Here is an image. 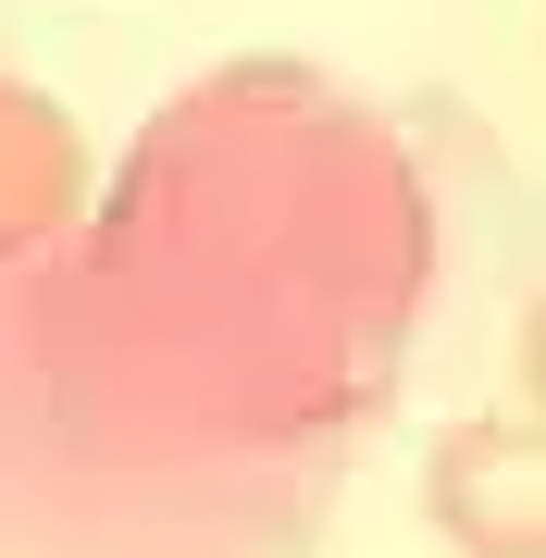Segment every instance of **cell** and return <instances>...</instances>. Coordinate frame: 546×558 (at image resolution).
I'll return each mask as SVG.
<instances>
[{
  "label": "cell",
  "instance_id": "4",
  "mask_svg": "<svg viewBox=\"0 0 546 558\" xmlns=\"http://www.w3.org/2000/svg\"><path fill=\"white\" fill-rule=\"evenodd\" d=\"M522 410H546V286H534V311H522Z\"/></svg>",
  "mask_w": 546,
  "mask_h": 558
},
{
  "label": "cell",
  "instance_id": "3",
  "mask_svg": "<svg viewBox=\"0 0 546 558\" xmlns=\"http://www.w3.org/2000/svg\"><path fill=\"white\" fill-rule=\"evenodd\" d=\"M13 149H25V174H13V236L38 248V236H50V186L75 174V149H62V112L38 100V87H13Z\"/></svg>",
  "mask_w": 546,
  "mask_h": 558
},
{
  "label": "cell",
  "instance_id": "2",
  "mask_svg": "<svg viewBox=\"0 0 546 558\" xmlns=\"http://www.w3.org/2000/svg\"><path fill=\"white\" fill-rule=\"evenodd\" d=\"M423 509L460 558H546V410H472L423 459Z\"/></svg>",
  "mask_w": 546,
  "mask_h": 558
},
{
  "label": "cell",
  "instance_id": "1",
  "mask_svg": "<svg viewBox=\"0 0 546 558\" xmlns=\"http://www.w3.org/2000/svg\"><path fill=\"white\" fill-rule=\"evenodd\" d=\"M423 299V186L336 87L248 62L137 137L124 199L25 311V447L137 410L124 484L186 472L211 521H286L385 398V348Z\"/></svg>",
  "mask_w": 546,
  "mask_h": 558
}]
</instances>
